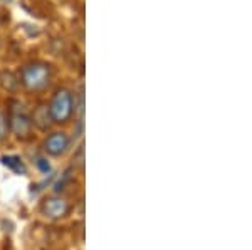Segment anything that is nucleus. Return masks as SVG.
<instances>
[{
	"label": "nucleus",
	"mask_w": 252,
	"mask_h": 250,
	"mask_svg": "<svg viewBox=\"0 0 252 250\" xmlns=\"http://www.w3.org/2000/svg\"><path fill=\"white\" fill-rule=\"evenodd\" d=\"M5 133H7V121H5V116H3V112L0 111V141L5 138Z\"/></svg>",
	"instance_id": "9d476101"
},
{
	"label": "nucleus",
	"mask_w": 252,
	"mask_h": 250,
	"mask_svg": "<svg viewBox=\"0 0 252 250\" xmlns=\"http://www.w3.org/2000/svg\"><path fill=\"white\" fill-rule=\"evenodd\" d=\"M19 84H20V79L12 71L5 69V71L0 72V86H2L5 91L15 92L19 89Z\"/></svg>",
	"instance_id": "0eeeda50"
},
{
	"label": "nucleus",
	"mask_w": 252,
	"mask_h": 250,
	"mask_svg": "<svg viewBox=\"0 0 252 250\" xmlns=\"http://www.w3.org/2000/svg\"><path fill=\"white\" fill-rule=\"evenodd\" d=\"M40 212H42L44 217L52 219V220L64 219L69 213V203L66 200L59 198V196H51V198H46L42 201Z\"/></svg>",
	"instance_id": "20e7f679"
},
{
	"label": "nucleus",
	"mask_w": 252,
	"mask_h": 250,
	"mask_svg": "<svg viewBox=\"0 0 252 250\" xmlns=\"http://www.w3.org/2000/svg\"><path fill=\"white\" fill-rule=\"evenodd\" d=\"M10 110V118H9V128L10 131L17 136L19 139H27L32 133V119L31 116L24 111V106L20 103H14Z\"/></svg>",
	"instance_id": "7ed1b4c3"
},
{
	"label": "nucleus",
	"mask_w": 252,
	"mask_h": 250,
	"mask_svg": "<svg viewBox=\"0 0 252 250\" xmlns=\"http://www.w3.org/2000/svg\"><path fill=\"white\" fill-rule=\"evenodd\" d=\"M74 161L79 165L81 168H83V165H84V148L81 146L79 148V151H78V156H74Z\"/></svg>",
	"instance_id": "9b49d317"
},
{
	"label": "nucleus",
	"mask_w": 252,
	"mask_h": 250,
	"mask_svg": "<svg viewBox=\"0 0 252 250\" xmlns=\"http://www.w3.org/2000/svg\"><path fill=\"white\" fill-rule=\"evenodd\" d=\"M72 111H74V99H72L71 91H67L66 87H61L54 92L51 104H49L51 118L58 124L67 123L69 118L72 116Z\"/></svg>",
	"instance_id": "f03ea898"
},
{
	"label": "nucleus",
	"mask_w": 252,
	"mask_h": 250,
	"mask_svg": "<svg viewBox=\"0 0 252 250\" xmlns=\"http://www.w3.org/2000/svg\"><path fill=\"white\" fill-rule=\"evenodd\" d=\"M35 165H37L39 170L42 171V173H46V175H47L49 171H51V165L47 163V160H44V158H37V161H35Z\"/></svg>",
	"instance_id": "1a4fd4ad"
},
{
	"label": "nucleus",
	"mask_w": 252,
	"mask_h": 250,
	"mask_svg": "<svg viewBox=\"0 0 252 250\" xmlns=\"http://www.w3.org/2000/svg\"><path fill=\"white\" fill-rule=\"evenodd\" d=\"M31 119H32V124H35V126L42 131H47L49 128L52 126V123H54L51 118V112H49L47 104H39V106L34 110V112H32Z\"/></svg>",
	"instance_id": "423d86ee"
},
{
	"label": "nucleus",
	"mask_w": 252,
	"mask_h": 250,
	"mask_svg": "<svg viewBox=\"0 0 252 250\" xmlns=\"http://www.w3.org/2000/svg\"><path fill=\"white\" fill-rule=\"evenodd\" d=\"M2 165L15 173H26V167L19 156H2Z\"/></svg>",
	"instance_id": "6e6552de"
},
{
	"label": "nucleus",
	"mask_w": 252,
	"mask_h": 250,
	"mask_svg": "<svg viewBox=\"0 0 252 250\" xmlns=\"http://www.w3.org/2000/svg\"><path fill=\"white\" fill-rule=\"evenodd\" d=\"M69 143H71V139L66 133H52L44 141V151L51 156H61L67 151Z\"/></svg>",
	"instance_id": "39448f33"
},
{
	"label": "nucleus",
	"mask_w": 252,
	"mask_h": 250,
	"mask_svg": "<svg viewBox=\"0 0 252 250\" xmlns=\"http://www.w3.org/2000/svg\"><path fill=\"white\" fill-rule=\"evenodd\" d=\"M0 3H2V0H0Z\"/></svg>",
	"instance_id": "f8f14e48"
},
{
	"label": "nucleus",
	"mask_w": 252,
	"mask_h": 250,
	"mask_svg": "<svg viewBox=\"0 0 252 250\" xmlns=\"http://www.w3.org/2000/svg\"><path fill=\"white\" fill-rule=\"evenodd\" d=\"M51 83V66L46 62H31L20 72V84L29 91H42Z\"/></svg>",
	"instance_id": "f257e3e1"
}]
</instances>
